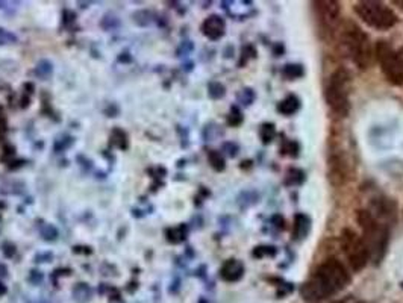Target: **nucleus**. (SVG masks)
<instances>
[{
  "instance_id": "f257e3e1",
  "label": "nucleus",
  "mask_w": 403,
  "mask_h": 303,
  "mask_svg": "<svg viewBox=\"0 0 403 303\" xmlns=\"http://www.w3.org/2000/svg\"><path fill=\"white\" fill-rule=\"evenodd\" d=\"M351 281V273L347 272L346 265L337 258H328L302 285L300 296L308 303H317L343 291Z\"/></svg>"
},
{
  "instance_id": "f03ea898",
  "label": "nucleus",
  "mask_w": 403,
  "mask_h": 303,
  "mask_svg": "<svg viewBox=\"0 0 403 303\" xmlns=\"http://www.w3.org/2000/svg\"><path fill=\"white\" fill-rule=\"evenodd\" d=\"M356 220L362 230V242L369 249L370 261H373L376 265L381 264L388 249L390 226L376 220L369 209L358 211Z\"/></svg>"
},
{
  "instance_id": "7ed1b4c3",
  "label": "nucleus",
  "mask_w": 403,
  "mask_h": 303,
  "mask_svg": "<svg viewBox=\"0 0 403 303\" xmlns=\"http://www.w3.org/2000/svg\"><path fill=\"white\" fill-rule=\"evenodd\" d=\"M343 50L360 70H367L373 61V47L369 35L353 22H346L339 32Z\"/></svg>"
},
{
  "instance_id": "20e7f679",
  "label": "nucleus",
  "mask_w": 403,
  "mask_h": 303,
  "mask_svg": "<svg viewBox=\"0 0 403 303\" xmlns=\"http://www.w3.org/2000/svg\"><path fill=\"white\" fill-rule=\"evenodd\" d=\"M351 85H352L351 73L342 67L334 71L332 76L329 77L325 90L328 105L332 108L334 112L343 115V117L347 115L349 110H351V101H349V96H351Z\"/></svg>"
},
{
  "instance_id": "39448f33",
  "label": "nucleus",
  "mask_w": 403,
  "mask_h": 303,
  "mask_svg": "<svg viewBox=\"0 0 403 303\" xmlns=\"http://www.w3.org/2000/svg\"><path fill=\"white\" fill-rule=\"evenodd\" d=\"M355 13L358 17L373 29L387 31L397 23V14L390 6L374 0H364L355 5Z\"/></svg>"
},
{
  "instance_id": "423d86ee",
  "label": "nucleus",
  "mask_w": 403,
  "mask_h": 303,
  "mask_svg": "<svg viewBox=\"0 0 403 303\" xmlns=\"http://www.w3.org/2000/svg\"><path fill=\"white\" fill-rule=\"evenodd\" d=\"M376 58L388 82L394 85L403 84V49L394 50L388 41H378L376 44Z\"/></svg>"
},
{
  "instance_id": "0eeeda50",
  "label": "nucleus",
  "mask_w": 403,
  "mask_h": 303,
  "mask_svg": "<svg viewBox=\"0 0 403 303\" xmlns=\"http://www.w3.org/2000/svg\"><path fill=\"white\" fill-rule=\"evenodd\" d=\"M342 249L347 256V261L351 264V269L358 273L365 269V265L370 261L369 249L364 244L362 238L356 235L352 229H344L342 234Z\"/></svg>"
},
{
  "instance_id": "6e6552de",
  "label": "nucleus",
  "mask_w": 403,
  "mask_h": 303,
  "mask_svg": "<svg viewBox=\"0 0 403 303\" xmlns=\"http://www.w3.org/2000/svg\"><path fill=\"white\" fill-rule=\"evenodd\" d=\"M312 5H314V13L321 31L332 34L338 24L339 14H342L339 2H335V0H321V2H314Z\"/></svg>"
},
{
  "instance_id": "1a4fd4ad",
  "label": "nucleus",
  "mask_w": 403,
  "mask_h": 303,
  "mask_svg": "<svg viewBox=\"0 0 403 303\" xmlns=\"http://www.w3.org/2000/svg\"><path fill=\"white\" fill-rule=\"evenodd\" d=\"M369 211L376 220H379L381 223H383V225L390 226V221L396 219L397 207H396V202H394L393 199L376 198L372 200Z\"/></svg>"
},
{
  "instance_id": "9d476101",
  "label": "nucleus",
  "mask_w": 403,
  "mask_h": 303,
  "mask_svg": "<svg viewBox=\"0 0 403 303\" xmlns=\"http://www.w3.org/2000/svg\"><path fill=\"white\" fill-rule=\"evenodd\" d=\"M226 31V23L223 20V17L220 15H210L207 20L202 23V32L207 38L217 41L220 40Z\"/></svg>"
},
{
  "instance_id": "9b49d317",
  "label": "nucleus",
  "mask_w": 403,
  "mask_h": 303,
  "mask_svg": "<svg viewBox=\"0 0 403 303\" xmlns=\"http://www.w3.org/2000/svg\"><path fill=\"white\" fill-rule=\"evenodd\" d=\"M244 274V264L240 260H228L220 269V278L225 282H238Z\"/></svg>"
},
{
  "instance_id": "f8f14e48",
  "label": "nucleus",
  "mask_w": 403,
  "mask_h": 303,
  "mask_svg": "<svg viewBox=\"0 0 403 303\" xmlns=\"http://www.w3.org/2000/svg\"><path fill=\"white\" fill-rule=\"evenodd\" d=\"M311 232V219L307 214H295L294 216V225H293V238L295 242H302L305 239Z\"/></svg>"
},
{
  "instance_id": "ddd939ff",
  "label": "nucleus",
  "mask_w": 403,
  "mask_h": 303,
  "mask_svg": "<svg viewBox=\"0 0 403 303\" xmlns=\"http://www.w3.org/2000/svg\"><path fill=\"white\" fill-rule=\"evenodd\" d=\"M299 110H300V101H299V97L294 94L286 96L285 99L281 101L279 105H277V112L285 115V117H290V115L295 114Z\"/></svg>"
},
{
  "instance_id": "4468645a",
  "label": "nucleus",
  "mask_w": 403,
  "mask_h": 303,
  "mask_svg": "<svg viewBox=\"0 0 403 303\" xmlns=\"http://www.w3.org/2000/svg\"><path fill=\"white\" fill-rule=\"evenodd\" d=\"M282 76L286 81H294V79H300L305 76V68L300 64H286L282 68Z\"/></svg>"
},
{
  "instance_id": "2eb2a0df",
  "label": "nucleus",
  "mask_w": 403,
  "mask_h": 303,
  "mask_svg": "<svg viewBox=\"0 0 403 303\" xmlns=\"http://www.w3.org/2000/svg\"><path fill=\"white\" fill-rule=\"evenodd\" d=\"M305 179H307V175L305 172L300 170V168H290V170L285 175V184L291 186L302 185L303 182H305Z\"/></svg>"
},
{
  "instance_id": "dca6fc26",
  "label": "nucleus",
  "mask_w": 403,
  "mask_h": 303,
  "mask_svg": "<svg viewBox=\"0 0 403 303\" xmlns=\"http://www.w3.org/2000/svg\"><path fill=\"white\" fill-rule=\"evenodd\" d=\"M34 73L37 77L43 79V81H44V79H49L52 76V73H53V64L49 59H41L37 64V67H35Z\"/></svg>"
},
{
  "instance_id": "f3484780",
  "label": "nucleus",
  "mask_w": 403,
  "mask_h": 303,
  "mask_svg": "<svg viewBox=\"0 0 403 303\" xmlns=\"http://www.w3.org/2000/svg\"><path fill=\"white\" fill-rule=\"evenodd\" d=\"M276 137V126L273 123H263L261 128H259V138L264 142V145H270V142Z\"/></svg>"
},
{
  "instance_id": "a211bd4d",
  "label": "nucleus",
  "mask_w": 403,
  "mask_h": 303,
  "mask_svg": "<svg viewBox=\"0 0 403 303\" xmlns=\"http://www.w3.org/2000/svg\"><path fill=\"white\" fill-rule=\"evenodd\" d=\"M185 238H186V228H185V225L177 226V228H172V229L167 230V239H168L170 243L177 244V243L184 242Z\"/></svg>"
},
{
  "instance_id": "6ab92c4d",
  "label": "nucleus",
  "mask_w": 403,
  "mask_h": 303,
  "mask_svg": "<svg viewBox=\"0 0 403 303\" xmlns=\"http://www.w3.org/2000/svg\"><path fill=\"white\" fill-rule=\"evenodd\" d=\"M208 161L211 164V167L214 168L216 172H223L226 168V163H225V158L217 150H211L208 154Z\"/></svg>"
},
{
  "instance_id": "aec40b11",
  "label": "nucleus",
  "mask_w": 403,
  "mask_h": 303,
  "mask_svg": "<svg viewBox=\"0 0 403 303\" xmlns=\"http://www.w3.org/2000/svg\"><path fill=\"white\" fill-rule=\"evenodd\" d=\"M277 251H276V247L273 246H256L254 249V258H258V260H263V258H273L276 256Z\"/></svg>"
},
{
  "instance_id": "412c9836",
  "label": "nucleus",
  "mask_w": 403,
  "mask_h": 303,
  "mask_svg": "<svg viewBox=\"0 0 403 303\" xmlns=\"http://www.w3.org/2000/svg\"><path fill=\"white\" fill-rule=\"evenodd\" d=\"M300 152V146L298 141H284V145L281 146V154L282 155H288L293 158H298Z\"/></svg>"
},
{
  "instance_id": "4be33fe9",
  "label": "nucleus",
  "mask_w": 403,
  "mask_h": 303,
  "mask_svg": "<svg viewBox=\"0 0 403 303\" xmlns=\"http://www.w3.org/2000/svg\"><path fill=\"white\" fill-rule=\"evenodd\" d=\"M225 94H226V88L223 84L211 82L208 85V96L211 97V99L219 101V99H221V97H225Z\"/></svg>"
},
{
  "instance_id": "5701e85b",
  "label": "nucleus",
  "mask_w": 403,
  "mask_h": 303,
  "mask_svg": "<svg viewBox=\"0 0 403 303\" xmlns=\"http://www.w3.org/2000/svg\"><path fill=\"white\" fill-rule=\"evenodd\" d=\"M244 117H243V112H241V110L238 108V106H232L230 108V112L228 115V124L229 126H240L241 123H243Z\"/></svg>"
},
{
  "instance_id": "b1692460",
  "label": "nucleus",
  "mask_w": 403,
  "mask_h": 303,
  "mask_svg": "<svg viewBox=\"0 0 403 303\" xmlns=\"http://www.w3.org/2000/svg\"><path fill=\"white\" fill-rule=\"evenodd\" d=\"M238 101L246 106L252 105V102L255 101V93L252 88H244V90H241V93L238 94Z\"/></svg>"
},
{
  "instance_id": "393cba45",
  "label": "nucleus",
  "mask_w": 403,
  "mask_h": 303,
  "mask_svg": "<svg viewBox=\"0 0 403 303\" xmlns=\"http://www.w3.org/2000/svg\"><path fill=\"white\" fill-rule=\"evenodd\" d=\"M41 237L44 239H47V242H53V239H57V237H58V230L55 226L46 225L41 229Z\"/></svg>"
},
{
  "instance_id": "a878e982",
  "label": "nucleus",
  "mask_w": 403,
  "mask_h": 303,
  "mask_svg": "<svg viewBox=\"0 0 403 303\" xmlns=\"http://www.w3.org/2000/svg\"><path fill=\"white\" fill-rule=\"evenodd\" d=\"M256 57V52H255V49L252 47V46H246L244 49H243V53H241V61H240V66H244V64H247V61L250 59V58H255Z\"/></svg>"
},
{
  "instance_id": "bb28decb",
  "label": "nucleus",
  "mask_w": 403,
  "mask_h": 303,
  "mask_svg": "<svg viewBox=\"0 0 403 303\" xmlns=\"http://www.w3.org/2000/svg\"><path fill=\"white\" fill-rule=\"evenodd\" d=\"M17 37L14 34L8 32L6 29L0 28V44H6V43H15Z\"/></svg>"
},
{
  "instance_id": "cd10ccee",
  "label": "nucleus",
  "mask_w": 403,
  "mask_h": 303,
  "mask_svg": "<svg viewBox=\"0 0 403 303\" xmlns=\"http://www.w3.org/2000/svg\"><path fill=\"white\" fill-rule=\"evenodd\" d=\"M71 145H73V138H70V137L58 140V141L55 142V150H57V152H58V150L61 152V150H64V149L70 147Z\"/></svg>"
},
{
  "instance_id": "c85d7f7f",
  "label": "nucleus",
  "mask_w": 403,
  "mask_h": 303,
  "mask_svg": "<svg viewBox=\"0 0 403 303\" xmlns=\"http://www.w3.org/2000/svg\"><path fill=\"white\" fill-rule=\"evenodd\" d=\"M133 15L141 17V20L137 22V24H140V26H147L150 23V13L149 11H138Z\"/></svg>"
},
{
  "instance_id": "c756f323",
  "label": "nucleus",
  "mask_w": 403,
  "mask_h": 303,
  "mask_svg": "<svg viewBox=\"0 0 403 303\" xmlns=\"http://www.w3.org/2000/svg\"><path fill=\"white\" fill-rule=\"evenodd\" d=\"M223 150H225L230 158H234L238 154V146L234 145V142H226V145L223 146Z\"/></svg>"
},
{
  "instance_id": "7c9ffc66",
  "label": "nucleus",
  "mask_w": 403,
  "mask_h": 303,
  "mask_svg": "<svg viewBox=\"0 0 403 303\" xmlns=\"http://www.w3.org/2000/svg\"><path fill=\"white\" fill-rule=\"evenodd\" d=\"M3 253L6 258H11L15 253V246L11 243H5L3 244Z\"/></svg>"
},
{
  "instance_id": "2f4dec72",
  "label": "nucleus",
  "mask_w": 403,
  "mask_h": 303,
  "mask_svg": "<svg viewBox=\"0 0 403 303\" xmlns=\"http://www.w3.org/2000/svg\"><path fill=\"white\" fill-rule=\"evenodd\" d=\"M272 223L277 229H284L285 228V220L281 216H273L272 217Z\"/></svg>"
},
{
  "instance_id": "473e14b6",
  "label": "nucleus",
  "mask_w": 403,
  "mask_h": 303,
  "mask_svg": "<svg viewBox=\"0 0 403 303\" xmlns=\"http://www.w3.org/2000/svg\"><path fill=\"white\" fill-rule=\"evenodd\" d=\"M391 3H393V5H396V6L399 8V10L403 11V0H393Z\"/></svg>"
},
{
  "instance_id": "72a5a7b5",
  "label": "nucleus",
  "mask_w": 403,
  "mask_h": 303,
  "mask_svg": "<svg viewBox=\"0 0 403 303\" xmlns=\"http://www.w3.org/2000/svg\"><path fill=\"white\" fill-rule=\"evenodd\" d=\"M334 303H358L356 300H353L352 297H347L344 300H338V302H334Z\"/></svg>"
},
{
  "instance_id": "f704fd0d",
  "label": "nucleus",
  "mask_w": 403,
  "mask_h": 303,
  "mask_svg": "<svg viewBox=\"0 0 403 303\" xmlns=\"http://www.w3.org/2000/svg\"><path fill=\"white\" fill-rule=\"evenodd\" d=\"M5 291H6V290H5V287H3V285H2V283H0V294H3Z\"/></svg>"
},
{
  "instance_id": "c9c22d12",
  "label": "nucleus",
  "mask_w": 403,
  "mask_h": 303,
  "mask_svg": "<svg viewBox=\"0 0 403 303\" xmlns=\"http://www.w3.org/2000/svg\"><path fill=\"white\" fill-rule=\"evenodd\" d=\"M402 287H403V282H402Z\"/></svg>"
}]
</instances>
